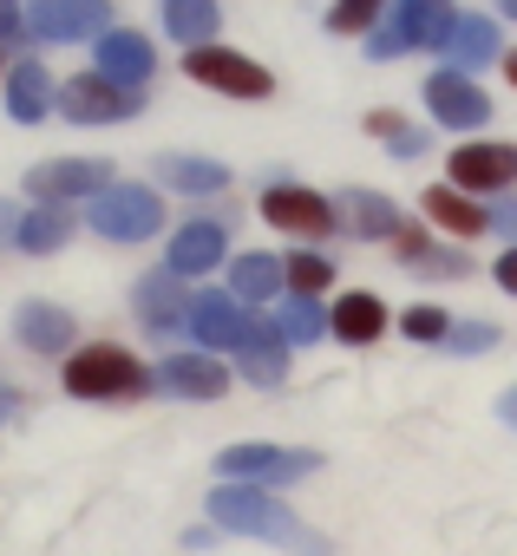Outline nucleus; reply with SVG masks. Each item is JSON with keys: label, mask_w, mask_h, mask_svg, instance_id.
Masks as SVG:
<instances>
[{"label": "nucleus", "mask_w": 517, "mask_h": 556, "mask_svg": "<svg viewBox=\"0 0 517 556\" xmlns=\"http://www.w3.org/2000/svg\"><path fill=\"white\" fill-rule=\"evenodd\" d=\"M216 471L223 478H249V484H295V478H308L315 471V452H289V445H229L223 458H216Z\"/></svg>", "instance_id": "5"}, {"label": "nucleus", "mask_w": 517, "mask_h": 556, "mask_svg": "<svg viewBox=\"0 0 517 556\" xmlns=\"http://www.w3.org/2000/svg\"><path fill=\"white\" fill-rule=\"evenodd\" d=\"M157 223H164V210H157V190H144V184H112L105 197H92V229L105 242H144V236H157Z\"/></svg>", "instance_id": "3"}, {"label": "nucleus", "mask_w": 517, "mask_h": 556, "mask_svg": "<svg viewBox=\"0 0 517 556\" xmlns=\"http://www.w3.org/2000/svg\"><path fill=\"white\" fill-rule=\"evenodd\" d=\"M223 387H229V374L210 354H171L157 367V393H171V400H216Z\"/></svg>", "instance_id": "15"}, {"label": "nucleus", "mask_w": 517, "mask_h": 556, "mask_svg": "<svg viewBox=\"0 0 517 556\" xmlns=\"http://www.w3.org/2000/svg\"><path fill=\"white\" fill-rule=\"evenodd\" d=\"M27 27L53 47L66 40H105V0H34Z\"/></svg>", "instance_id": "7"}, {"label": "nucleus", "mask_w": 517, "mask_h": 556, "mask_svg": "<svg viewBox=\"0 0 517 556\" xmlns=\"http://www.w3.org/2000/svg\"><path fill=\"white\" fill-rule=\"evenodd\" d=\"M60 112H66L73 125H112V118H131V112H138V92H118L112 79L79 73V79L60 86Z\"/></svg>", "instance_id": "8"}, {"label": "nucleus", "mask_w": 517, "mask_h": 556, "mask_svg": "<svg viewBox=\"0 0 517 556\" xmlns=\"http://www.w3.org/2000/svg\"><path fill=\"white\" fill-rule=\"evenodd\" d=\"M426 105H432V118H439V125H452V131H471V125H484V118H491V99H484L465 73H432Z\"/></svg>", "instance_id": "12"}, {"label": "nucleus", "mask_w": 517, "mask_h": 556, "mask_svg": "<svg viewBox=\"0 0 517 556\" xmlns=\"http://www.w3.org/2000/svg\"><path fill=\"white\" fill-rule=\"evenodd\" d=\"M400 47H406V40H400V27H387V34H374V47H367V53H374V60H393Z\"/></svg>", "instance_id": "34"}, {"label": "nucleus", "mask_w": 517, "mask_h": 556, "mask_svg": "<svg viewBox=\"0 0 517 556\" xmlns=\"http://www.w3.org/2000/svg\"><path fill=\"white\" fill-rule=\"evenodd\" d=\"M491 229H504V236L517 242V203H504V210H491Z\"/></svg>", "instance_id": "39"}, {"label": "nucleus", "mask_w": 517, "mask_h": 556, "mask_svg": "<svg viewBox=\"0 0 517 556\" xmlns=\"http://www.w3.org/2000/svg\"><path fill=\"white\" fill-rule=\"evenodd\" d=\"M517 184V144H458L452 151V190L478 197V190H504Z\"/></svg>", "instance_id": "10"}, {"label": "nucleus", "mask_w": 517, "mask_h": 556, "mask_svg": "<svg viewBox=\"0 0 517 556\" xmlns=\"http://www.w3.org/2000/svg\"><path fill=\"white\" fill-rule=\"evenodd\" d=\"M452 60H458V73L471 79L478 66H491L497 60V21H458V34H452Z\"/></svg>", "instance_id": "26"}, {"label": "nucleus", "mask_w": 517, "mask_h": 556, "mask_svg": "<svg viewBox=\"0 0 517 556\" xmlns=\"http://www.w3.org/2000/svg\"><path fill=\"white\" fill-rule=\"evenodd\" d=\"M184 73L197 79V86H210V92H229V99H269L276 92V79L255 66V60H242V53H229V47H197L190 60H184Z\"/></svg>", "instance_id": "4"}, {"label": "nucleus", "mask_w": 517, "mask_h": 556, "mask_svg": "<svg viewBox=\"0 0 517 556\" xmlns=\"http://www.w3.org/2000/svg\"><path fill=\"white\" fill-rule=\"evenodd\" d=\"M491 341H497V328H484V321H478V328H452V334H445V348H458V354H484Z\"/></svg>", "instance_id": "33"}, {"label": "nucleus", "mask_w": 517, "mask_h": 556, "mask_svg": "<svg viewBox=\"0 0 517 556\" xmlns=\"http://www.w3.org/2000/svg\"><path fill=\"white\" fill-rule=\"evenodd\" d=\"M328 328L341 334V341H354V348H367L380 328H387V308L374 302V295H341V308L328 315Z\"/></svg>", "instance_id": "25"}, {"label": "nucleus", "mask_w": 517, "mask_h": 556, "mask_svg": "<svg viewBox=\"0 0 517 556\" xmlns=\"http://www.w3.org/2000/svg\"><path fill=\"white\" fill-rule=\"evenodd\" d=\"M242 374L255 380V387H276L282 374H289V341H282V328H255L249 341H242Z\"/></svg>", "instance_id": "22"}, {"label": "nucleus", "mask_w": 517, "mask_h": 556, "mask_svg": "<svg viewBox=\"0 0 517 556\" xmlns=\"http://www.w3.org/2000/svg\"><path fill=\"white\" fill-rule=\"evenodd\" d=\"M0 242H21V210L0 203Z\"/></svg>", "instance_id": "37"}, {"label": "nucleus", "mask_w": 517, "mask_h": 556, "mask_svg": "<svg viewBox=\"0 0 517 556\" xmlns=\"http://www.w3.org/2000/svg\"><path fill=\"white\" fill-rule=\"evenodd\" d=\"M504 79H510V86H517V53H504Z\"/></svg>", "instance_id": "42"}, {"label": "nucleus", "mask_w": 517, "mask_h": 556, "mask_svg": "<svg viewBox=\"0 0 517 556\" xmlns=\"http://www.w3.org/2000/svg\"><path fill=\"white\" fill-rule=\"evenodd\" d=\"M400 328H406V341H445V334H452V321H445L439 308H426V302H413V308L400 315Z\"/></svg>", "instance_id": "32"}, {"label": "nucleus", "mask_w": 517, "mask_h": 556, "mask_svg": "<svg viewBox=\"0 0 517 556\" xmlns=\"http://www.w3.org/2000/svg\"><path fill=\"white\" fill-rule=\"evenodd\" d=\"M393 151H400V157H419V151H426V131H393Z\"/></svg>", "instance_id": "36"}, {"label": "nucleus", "mask_w": 517, "mask_h": 556, "mask_svg": "<svg viewBox=\"0 0 517 556\" xmlns=\"http://www.w3.org/2000/svg\"><path fill=\"white\" fill-rule=\"evenodd\" d=\"M426 216L439 223V229H452V236H484L491 229V210H478L465 190H452V184H439V190H426Z\"/></svg>", "instance_id": "21"}, {"label": "nucleus", "mask_w": 517, "mask_h": 556, "mask_svg": "<svg viewBox=\"0 0 517 556\" xmlns=\"http://www.w3.org/2000/svg\"><path fill=\"white\" fill-rule=\"evenodd\" d=\"M497 289L517 295V249H504V262H497Z\"/></svg>", "instance_id": "35"}, {"label": "nucleus", "mask_w": 517, "mask_h": 556, "mask_svg": "<svg viewBox=\"0 0 517 556\" xmlns=\"http://www.w3.org/2000/svg\"><path fill=\"white\" fill-rule=\"evenodd\" d=\"M458 14L452 0H400V40L406 47H452Z\"/></svg>", "instance_id": "16"}, {"label": "nucleus", "mask_w": 517, "mask_h": 556, "mask_svg": "<svg viewBox=\"0 0 517 556\" xmlns=\"http://www.w3.org/2000/svg\"><path fill=\"white\" fill-rule=\"evenodd\" d=\"M14 334H21L34 354H60V348H73V315L53 308V302H27V308L14 315Z\"/></svg>", "instance_id": "18"}, {"label": "nucleus", "mask_w": 517, "mask_h": 556, "mask_svg": "<svg viewBox=\"0 0 517 556\" xmlns=\"http://www.w3.org/2000/svg\"><path fill=\"white\" fill-rule=\"evenodd\" d=\"M27 190L40 203H66V197H105L112 190V164L99 157H60V164H34L27 170Z\"/></svg>", "instance_id": "6"}, {"label": "nucleus", "mask_w": 517, "mask_h": 556, "mask_svg": "<svg viewBox=\"0 0 517 556\" xmlns=\"http://www.w3.org/2000/svg\"><path fill=\"white\" fill-rule=\"evenodd\" d=\"M151 380H144V367L125 354V348H79L73 361H66V393H79V400H131V393H144Z\"/></svg>", "instance_id": "2"}, {"label": "nucleus", "mask_w": 517, "mask_h": 556, "mask_svg": "<svg viewBox=\"0 0 517 556\" xmlns=\"http://www.w3.org/2000/svg\"><path fill=\"white\" fill-rule=\"evenodd\" d=\"M229 255V229L223 223H184L177 236H171V255H164V268L177 275V282H190V275H203V268H216Z\"/></svg>", "instance_id": "11"}, {"label": "nucleus", "mask_w": 517, "mask_h": 556, "mask_svg": "<svg viewBox=\"0 0 517 556\" xmlns=\"http://www.w3.org/2000/svg\"><path fill=\"white\" fill-rule=\"evenodd\" d=\"M321 334H328V315H321L315 302L289 295V302H282V341H289V348H308V341H321Z\"/></svg>", "instance_id": "30"}, {"label": "nucleus", "mask_w": 517, "mask_h": 556, "mask_svg": "<svg viewBox=\"0 0 517 556\" xmlns=\"http://www.w3.org/2000/svg\"><path fill=\"white\" fill-rule=\"evenodd\" d=\"M282 289H289V275H282V262L263 255V249L242 255V262L229 268V295H236V302H276Z\"/></svg>", "instance_id": "20"}, {"label": "nucleus", "mask_w": 517, "mask_h": 556, "mask_svg": "<svg viewBox=\"0 0 517 556\" xmlns=\"http://www.w3.org/2000/svg\"><path fill=\"white\" fill-rule=\"evenodd\" d=\"M367 125H374V131H380V138H393V131H406V125H400V118H393V112H374V118H367Z\"/></svg>", "instance_id": "40"}, {"label": "nucleus", "mask_w": 517, "mask_h": 556, "mask_svg": "<svg viewBox=\"0 0 517 556\" xmlns=\"http://www.w3.org/2000/svg\"><path fill=\"white\" fill-rule=\"evenodd\" d=\"M190 334L203 341V354H216V348H242V341L255 334V321L242 315L236 295H197V308H190Z\"/></svg>", "instance_id": "13"}, {"label": "nucleus", "mask_w": 517, "mask_h": 556, "mask_svg": "<svg viewBox=\"0 0 517 556\" xmlns=\"http://www.w3.org/2000/svg\"><path fill=\"white\" fill-rule=\"evenodd\" d=\"M282 275H289V289H295L302 302H315V295L335 282V262H328V255H315V249H302V255H289V262H282Z\"/></svg>", "instance_id": "29"}, {"label": "nucleus", "mask_w": 517, "mask_h": 556, "mask_svg": "<svg viewBox=\"0 0 517 556\" xmlns=\"http://www.w3.org/2000/svg\"><path fill=\"white\" fill-rule=\"evenodd\" d=\"M263 216L276 229H289V236H328L335 229V203L315 197V190H302V184H269L263 190Z\"/></svg>", "instance_id": "9"}, {"label": "nucleus", "mask_w": 517, "mask_h": 556, "mask_svg": "<svg viewBox=\"0 0 517 556\" xmlns=\"http://www.w3.org/2000/svg\"><path fill=\"white\" fill-rule=\"evenodd\" d=\"M8 112H14L21 125H40V118L53 112V79H47L40 60H21V66L8 73Z\"/></svg>", "instance_id": "17"}, {"label": "nucleus", "mask_w": 517, "mask_h": 556, "mask_svg": "<svg viewBox=\"0 0 517 556\" xmlns=\"http://www.w3.org/2000/svg\"><path fill=\"white\" fill-rule=\"evenodd\" d=\"M210 517H216L223 530L269 536V543H282V549H295V556H321V536H308L302 517H295L289 504H276L263 484H216V491H210Z\"/></svg>", "instance_id": "1"}, {"label": "nucleus", "mask_w": 517, "mask_h": 556, "mask_svg": "<svg viewBox=\"0 0 517 556\" xmlns=\"http://www.w3.org/2000/svg\"><path fill=\"white\" fill-rule=\"evenodd\" d=\"M21 34V0H0V40Z\"/></svg>", "instance_id": "38"}, {"label": "nucleus", "mask_w": 517, "mask_h": 556, "mask_svg": "<svg viewBox=\"0 0 517 556\" xmlns=\"http://www.w3.org/2000/svg\"><path fill=\"white\" fill-rule=\"evenodd\" d=\"M66 236H73V216H66L60 203H47V210L21 216V249H34V255H53V249H66Z\"/></svg>", "instance_id": "27"}, {"label": "nucleus", "mask_w": 517, "mask_h": 556, "mask_svg": "<svg viewBox=\"0 0 517 556\" xmlns=\"http://www.w3.org/2000/svg\"><path fill=\"white\" fill-rule=\"evenodd\" d=\"M387 0H335V14H328V34H367L380 21Z\"/></svg>", "instance_id": "31"}, {"label": "nucleus", "mask_w": 517, "mask_h": 556, "mask_svg": "<svg viewBox=\"0 0 517 556\" xmlns=\"http://www.w3.org/2000/svg\"><path fill=\"white\" fill-rule=\"evenodd\" d=\"M157 177H164L171 190H190V197H203V190H223V184H229V170H223V164H203V157H164V164H157Z\"/></svg>", "instance_id": "28"}, {"label": "nucleus", "mask_w": 517, "mask_h": 556, "mask_svg": "<svg viewBox=\"0 0 517 556\" xmlns=\"http://www.w3.org/2000/svg\"><path fill=\"white\" fill-rule=\"evenodd\" d=\"M190 308H197V302L177 295V275H171V268H164V282H157V275H151V282H138V315H144L151 334H164V328H190Z\"/></svg>", "instance_id": "19"}, {"label": "nucleus", "mask_w": 517, "mask_h": 556, "mask_svg": "<svg viewBox=\"0 0 517 556\" xmlns=\"http://www.w3.org/2000/svg\"><path fill=\"white\" fill-rule=\"evenodd\" d=\"M341 210H348L354 236H400V210H393V197H380V190H348Z\"/></svg>", "instance_id": "24"}, {"label": "nucleus", "mask_w": 517, "mask_h": 556, "mask_svg": "<svg viewBox=\"0 0 517 556\" xmlns=\"http://www.w3.org/2000/svg\"><path fill=\"white\" fill-rule=\"evenodd\" d=\"M164 34L184 40L190 53L210 47V34H216V0H164Z\"/></svg>", "instance_id": "23"}, {"label": "nucleus", "mask_w": 517, "mask_h": 556, "mask_svg": "<svg viewBox=\"0 0 517 556\" xmlns=\"http://www.w3.org/2000/svg\"><path fill=\"white\" fill-rule=\"evenodd\" d=\"M497 413H504V419H510V426H517V387H510V393H504V400H497Z\"/></svg>", "instance_id": "41"}, {"label": "nucleus", "mask_w": 517, "mask_h": 556, "mask_svg": "<svg viewBox=\"0 0 517 556\" xmlns=\"http://www.w3.org/2000/svg\"><path fill=\"white\" fill-rule=\"evenodd\" d=\"M151 40L144 34H105L99 40V79H112L118 92H138L144 79H151Z\"/></svg>", "instance_id": "14"}, {"label": "nucleus", "mask_w": 517, "mask_h": 556, "mask_svg": "<svg viewBox=\"0 0 517 556\" xmlns=\"http://www.w3.org/2000/svg\"><path fill=\"white\" fill-rule=\"evenodd\" d=\"M497 8H504V14H510V21H517V0H497Z\"/></svg>", "instance_id": "43"}]
</instances>
